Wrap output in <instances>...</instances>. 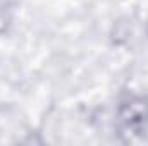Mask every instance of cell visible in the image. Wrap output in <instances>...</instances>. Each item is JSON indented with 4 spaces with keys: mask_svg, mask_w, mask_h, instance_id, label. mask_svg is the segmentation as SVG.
<instances>
[{
    "mask_svg": "<svg viewBox=\"0 0 148 146\" xmlns=\"http://www.w3.org/2000/svg\"><path fill=\"white\" fill-rule=\"evenodd\" d=\"M117 119L126 131L138 132L148 122V98L129 96L121 102L117 108Z\"/></svg>",
    "mask_w": 148,
    "mask_h": 146,
    "instance_id": "6da1fadb",
    "label": "cell"
}]
</instances>
